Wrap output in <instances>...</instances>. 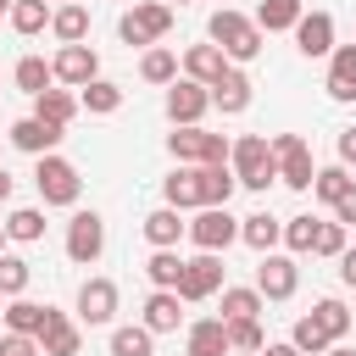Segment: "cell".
Masks as SVG:
<instances>
[{"mask_svg":"<svg viewBox=\"0 0 356 356\" xmlns=\"http://www.w3.org/2000/svg\"><path fill=\"white\" fill-rule=\"evenodd\" d=\"M206 39L228 56V67H245V61H256L261 56V28H256V17H239V11H211V22H206Z\"/></svg>","mask_w":356,"mask_h":356,"instance_id":"cell-1","label":"cell"},{"mask_svg":"<svg viewBox=\"0 0 356 356\" xmlns=\"http://www.w3.org/2000/svg\"><path fill=\"white\" fill-rule=\"evenodd\" d=\"M228 167H234L239 189H256V195H261V189L278 178L273 139H261V134H239V139H234V150H228Z\"/></svg>","mask_w":356,"mask_h":356,"instance_id":"cell-2","label":"cell"},{"mask_svg":"<svg viewBox=\"0 0 356 356\" xmlns=\"http://www.w3.org/2000/svg\"><path fill=\"white\" fill-rule=\"evenodd\" d=\"M167 28H172V6H167V0H134V6L122 11V22H117L122 44H145V50H150Z\"/></svg>","mask_w":356,"mask_h":356,"instance_id":"cell-3","label":"cell"},{"mask_svg":"<svg viewBox=\"0 0 356 356\" xmlns=\"http://www.w3.org/2000/svg\"><path fill=\"white\" fill-rule=\"evenodd\" d=\"M33 184H39V200L44 206H78V189H83V178H78V167L67 156H39Z\"/></svg>","mask_w":356,"mask_h":356,"instance_id":"cell-4","label":"cell"},{"mask_svg":"<svg viewBox=\"0 0 356 356\" xmlns=\"http://www.w3.org/2000/svg\"><path fill=\"white\" fill-rule=\"evenodd\" d=\"M167 150H172L178 161H189V167H211V161H228L234 145H228L222 134H206V128L195 122V128H172V134H167Z\"/></svg>","mask_w":356,"mask_h":356,"instance_id":"cell-5","label":"cell"},{"mask_svg":"<svg viewBox=\"0 0 356 356\" xmlns=\"http://www.w3.org/2000/svg\"><path fill=\"white\" fill-rule=\"evenodd\" d=\"M273 161H278V184H289L300 195L317 184V167H312V150L300 134H273Z\"/></svg>","mask_w":356,"mask_h":356,"instance_id":"cell-6","label":"cell"},{"mask_svg":"<svg viewBox=\"0 0 356 356\" xmlns=\"http://www.w3.org/2000/svg\"><path fill=\"white\" fill-rule=\"evenodd\" d=\"M189 239L217 256V250H228V245L239 239V217H228V206H200L195 222H189Z\"/></svg>","mask_w":356,"mask_h":356,"instance_id":"cell-7","label":"cell"},{"mask_svg":"<svg viewBox=\"0 0 356 356\" xmlns=\"http://www.w3.org/2000/svg\"><path fill=\"white\" fill-rule=\"evenodd\" d=\"M206 111H211V89L206 83H195V78L167 83V117H172V128H195Z\"/></svg>","mask_w":356,"mask_h":356,"instance_id":"cell-8","label":"cell"},{"mask_svg":"<svg viewBox=\"0 0 356 356\" xmlns=\"http://www.w3.org/2000/svg\"><path fill=\"white\" fill-rule=\"evenodd\" d=\"M100 250H106V222H100V211H72V222H67V256H72L78 267H89V261H100Z\"/></svg>","mask_w":356,"mask_h":356,"instance_id":"cell-9","label":"cell"},{"mask_svg":"<svg viewBox=\"0 0 356 356\" xmlns=\"http://www.w3.org/2000/svg\"><path fill=\"white\" fill-rule=\"evenodd\" d=\"M50 72H56V83L83 89V83H95V78H100V56H95L89 44H61V50H56V61H50Z\"/></svg>","mask_w":356,"mask_h":356,"instance_id":"cell-10","label":"cell"},{"mask_svg":"<svg viewBox=\"0 0 356 356\" xmlns=\"http://www.w3.org/2000/svg\"><path fill=\"white\" fill-rule=\"evenodd\" d=\"M217 289H228V284H222V261H217L211 250H200L195 261H184L178 300H206V295H217Z\"/></svg>","mask_w":356,"mask_h":356,"instance_id":"cell-11","label":"cell"},{"mask_svg":"<svg viewBox=\"0 0 356 356\" xmlns=\"http://www.w3.org/2000/svg\"><path fill=\"white\" fill-rule=\"evenodd\" d=\"M295 284H300V267H295V256H261V267H256V289H261V300H289L295 295Z\"/></svg>","mask_w":356,"mask_h":356,"instance_id":"cell-12","label":"cell"},{"mask_svg":"<svg viewBox=\"0 0 356 356\" xmlns=\"http://www.w3.org/2000/svg\"><path fill=\"white\" fill-rule=\"evenodd\" d=\"M295 50H300L306 61L334 56V17H328V11H306V17L295 22Z\"/></svg>","mask_w":356,"mask_h":356,"instance_id":"cell-13","label":"cell"},{"mask_svg":"<svg viewBox=\"0 0 356 356\" xmlns=\"http://www.w3.org/2000/svg\"><path fill=\"white\" fill-rule=\"evenodd\" d=\"M78 317H83L89 328L111 323V317H117V284H111V278H83V289H78Z\"/></svg>","mask_w":356,"mask_h":356,"instance_id":"cell-14","label":"cell"},{"mask_svg":"<svg viewBox=\"0 0 356 356\" xmlns=\"http://www.w3.org/2000/svg\"><path fill=\"white\" fill-rule=\"evenodd\" d=\"M11 145H17L22 156H56L61 128H56V122H39V117H22V122H11Z\"/></svg>","mask_w":356,"mask_h":356,"instance_id":"cell-15","label":"cell"},{"mask_svg":"<svg viewBox=\"0 0 356 356\" xmlns=\"http://www.w3.org/2000/svg\"><path fill=\"white\" fill-rule=\"evenodd\" d=\"M328 100H356V44H334V56H328Z\"/></svg>","mask_w":356,"mask_h":356,"instance_id":"cell-16","label":"cell"},{"mask_svg":"<svg viewBox=\"0 0 356 356\" xmlns=\"http://www.w3.org/2000/svg\"><path fill=\"white\" fill-rule=\"evenodd\" d=\"M184 234H189V222H184V211H172V206H156V211L145 217V239H150V250H178Z\"/></svg>","mask_w":356,"mask_h":356,"instance_id":"cell-17","label":"cell"},{"mask_svg":"<svg viewBox=\"0 0 356 356\" xmlns=\"http://www.w3.org/2000/svg\"><path fill=\"white\" fill-rule=\"evenodd\" d=\"M39 350H44V356H78V350H83L78 323H72L67 312H50V323H44V334H39Z\"/></svg>","mask_w":356,"mask_h":356,"instance_id":"cell-18","label":"cell"},{"mask_svg":"<svg viewBox=\"0 0 356 356\" xmlns=\"http://www.w3.org/2000/svg\"><path fill=\"white\" fill-rule=\"evenodd\" d=\"M184 356H228V323H222V317H200V323H189Z\"/></svg>","mask_w":356,"mask_h":356,"instance_id":"cell-19","label":"cell"},{"mask_svg":"<svg viewBox=\"0 0 356 356\" xmlns=\"http://www.w3.org/2000/svg\"><path fill=\"white\" fill-rule=\"evenodd\" d=\"M222 72H228V56H222L217 44H189V50H184V78H195V83L211 89Z\"/></svg>","mask_w":356,"mask_h":356,"instance_id":"cell-20","label":"cell"},{"mask_svg":"<svg viewBox=\"0 0 356 356\" xmlns=\"http://www.w3.org/2000/svg\"><path fill=\"white\" fill-rule=\"evenodd\" d=\"M211 106H217L222 117H239V111L250 106V78H245L239 67H228V72L211 83Z\"/></svg>","mask_w":356,"mask_h":356,"instance_id":"cell-21","label":"cell"},{"mask_svg":"<svg viewBox=\"0 0 356 356\" xmlns=\"http://www.w3.org/2000/svg\"><path fill=\"white\" fill-rule=\"evenodd\" d=\"M195 178H200V206H228V195L239 189V178H234V167H228V161L195 167Z\"/></svg>","mask_w":356,"mask_h":356,"instance_id":"cell-22","label":"cell"},{"mask_svg":"<svg viewBox=\"0 0 356 356\" xmlns=\"http://www.w3.org/2000/svg\"><path fill=\"white\" fill-rule=\"evenodd\" d=\"M239 239H245L250 250H261V256H267V250H273V245L284 239V222H278L273 211H250V217L239 222Z\"/></svg>","mask_w":356,"mask_h":356,"instance_id":"cell-23","label":"cell"},{"mask_svg":"<svg viewBox=\"0 0 356 356\" xmlns=\"http://www.w3.org/2000/svg\"><path fill=\"white\" fill-rule=\"evenodd\" d=\"M184 323V312H178V289H156L150 300H145V328L150 334H172Z\"/></svg>","mask_w":356,"mask_h":356,"instance_id":"cell-24","label":"cell"},{"mask_svg":"<svg viewBox=\"0 0 356 356\" xmlns=\"http://www.w3.org/2000/svg\"><path fill=\"white\" fill-rule=\"evenodd\" d=\"M50 312L56 306H39V300H11L6 306V334H44V323H50Z\"/></svg>","mask_w":356,"mask_h":356,"instance_id":"cell-25","label":"cell"},{"mask_svg":"<svg viewBox=\"0 0 356 356\" xmlns=\"http://www.w3.org/2000/svg\"><path fill=\"white\" fill-rule=\"evenodd\" d=\"M33 117H39V122H56V128H67V122L78 117V95H72V89H44V95L33 100Z\"/></svg>","mask_w":356,"mask_h":356,"instance_id":"cell-26","label":"cell"},{"mask_svg":"<svg viewBox=\"0 0 356 356\" xmlns=\"http://www.w3.org/2000/svg\"><path fill=\"white\" fill-rule=\"evenodd\" d=\"M306 317H312V323L328 334V345H339V339L350 334V306H345V300H334V295H328V300H317Z\"/></svg>","mask_w":356,"mask_h":356,"instance_id":"cell-27","label":"cell"},{"mask_svg":"<svg viewBox=\"0 0 356 356\" xmlns=\"http://www.w3.org/2000/svg\"><path fill=\"white\" fill-rule=\"evenodd\" d=\"M300 17H306L300 0H261V6H256V28H261V33H284V28H295Z\"/></svg>","mask_w":356,"mask_h":356,"instance_id":"cell-28","label":"cell"},{"mask_svg":"<svg viewBox=\"0 0 356 356\" xmlns=\"http://www.w3.org/2000/svg\"><path fill=\"white\" fill-rule=\"evenodd\" d=\"M50 33L61 39V44H83L89 39V11L72 0V6H56V17H50Z\"/></svg>","mask_w":356,"mask_h":356,"instance_id":"cell-29","label":"cell"},{"mask_svg":"<svg viewBox=\"0 0 356 356\" xmlns=\"http://www.w3.org/2000/svg\"><path fill=\"white\" fill-rule=\"evenodd\" d=\"M11 83L22 89V95H44V89H56V72H50V61H39V56H22L17 61V72H11Z\"/></svg>","mask_w":356,"mask_h":356,"instance_id":"cell-30","label":"cell"},{"mask_svg":"<svg viewBox=\"0 0 356 356\" xmlns=\"http://www.w3.org/2000/svg\"><path fill=\"white\" fill-rule=\"evenodd\" d=\"M161 195H167L172 211H189V206L200 211V178H195V167H178V172L161 184Z\"/></svg>","mask_w":356,"mask_h":356,"instance_id":"cell-31","label":"cell"},{"mask_svg":"<svg viewBox=\"0 0 356 356\" xmlns=\"http://www.w3.org/2000/svg\"><path fill=\"white\" fill-rule=\"evenodd\" d=\"M6 239H17V245H39V239H44V211H39V206H17V211L6 217Z\"/></svg>","mask_w":356,"mask_h":356,"instance_id":"cell-32","label":"cell"},{"mask_svg":"<svg viewBox=\"0 0 356 356\" xmlns=\"http://www.w3.org/2000/svg\"><path fill=\"white\" fill-rule=\"evenodd\" d=\"M50 17H56V11H50V0H17V6H11V28H17L22 39L44 33V28H50Z\"/></svg>","mask_w":356,"mask_h":356,"instance_id":"cell-33","label":"cell"},{"mask_svg":"<svg viewBox=\"0 0 356 356\" xmlns=\"http://www.w3.org/2000/svg\"><path fill=\"white\" fill-rule=\"evenodd\" d=\"M156 350V334L145 328V323H122V328H111V356H150Z\"/></svg>","mask_w":356,"mask_h":356,"instance_id":"cell-34","label":"cell"},{"mask_svg":"<svg viewBox=\"0 0 356 356\" xmlns=\"http://www.w3.org/2000/svg\"><path fill=\"white\" fill-rule=\"evenodd\" d=\"M139 78H145V83H178V56L161 50V44H150V50L139 56Z\"/></svg>","mask_w":356,"mask_h":356,"instance_id":"cell-35","label":"cell"},{"mask_svg":"<svg viewBox=\"0 0 356 356\" xmlns=\"http://www.w3.org/2000/svg\"><path fill=\"white\" fill-rule=\"evenodd\" d=\"M78 106H83V111H95V117H111V111L122 106V89H117L111 78H95V83H83Z\"/></svg>","mask_w":356,"mask_h":356,"instance_id":"cell-36","label":"cell"},{"mask_svg":"<svg viewBox=\"0 0 356 356\" xmlns=\"http://www.w3.org/2000/svg\"><path fill=\"white\" fill-rule=\"evenodd\" d=\"M145 278H150L156 289H178V278H184V256H178V250H150Z\"/></svg>","mask_w":356,"mask_h":356,"instance_id":"cell-37","label":"cell"},{"mask_svg":"<svg viewBox=\"0 0 356 356\" xmlns=\"http://www.w3.org/2000/svg\"><path fill=\"white\" fill-rule=\"evenodd\" d=\"M245 317H261V289H222V323H245Z\"/></svg>","mask_w":356,"mask_h":356,"instance_id":"cell-38","label":"cell"},{"mask_svg":"<svg viewBox=\"0 0 356 356\" xmlns=\"http://www.w3.org/2000/svg\"><path fill=\"white\" fill-rule=\"evenodd\" d=\"M350 184H356V178H350V167H317V184H312V189H317V200H323V206H339Z\"/></svg>","mask_w":356,"mask_h":356,"instance_id":"cell-39","label":"cell"},{"mask_svg":"<svg viewBox=\"0 0 356 356\" xmlns=\"http://www.w3.org/2000/svg\"><path fill=\"white\" fill-rule=\"evenodd\" d=\"M284 245H289L295 256H306V250L317 245V217H312V211H300V217H289V222H284Z\"/></svg>","mask_w":356,"mask_h":356,"instance_id":"cell-40","label":"cell"},{"mask_svg":"<svg viewBox=\"0 0 356 356\" xmlns=\"http://www.w3.org/2000/svg\"><path fill=\"white\" fill-rule=\"evenodd\" d=\"M228 350H250V356H261V350H267V334H261V323H256V317H245V323H228Z\"/></svg>","mask_w":356,"mask_h":356,"instance_id":"cell-41","label":"cell"},{"mask_svg":"<svg viewBox=\"0 0 356 356\" xmlns=\"http://www.w3.org/2000/svg\"><path fill=\"white\" fill-rule=\"evenodd\" d=\"M289 345H295L300 356H323V350H328V334H323L312 317H295V328H289Z\"/></svg>","mask_w":356,"mask_h":356,"instance_id":"cell-42","label":"cell"},{"mask_svg":"<svg viewBox=\"0 0 356 356\" xmlns=\"http://www.w3.org/2000/svg\"><path fill=\"white\" fill-rule=\"evenodd\" d=\"M312 256H345V222H317V245H312Z\"/></svg>","mask_w":356,"mask_h":356,"instance_id":"cell-43","label":"cell"},{"mask_svg":"<svg viewBox=\"0 0 356 356\" xmlns=\"http://www.w3.org/2000/svg\"><path fill=\"white\" fill-rule=\"evenodd\" d=\"M28 289V261L22 256H0V295H22Z\"/></svg>","mask_w":356,"mask_h":356,"instance_id":"cell-44","label":"cell"},{"mask_svg":"<svg viewBox=\"0 0 356 356\" xmlns=\"http://www.w3.org/2000/svg\"><path fill=\"white\" fill-rule=\"evenodd\" d=\"M0 356H44L33 334H0Z\"/></svg>","mask_w":356,"mask_h":356,"instance_id":"cell-45","label":"cell"},{"mask_svg":"<svg viewBox=\"0 0 356 356\" xmlns=\"http://www.w3.org/2000/svg\"><path fill=\"white\" fill-rule=\"evenodd\" d=\"M339 167H356V122L339 128Z\"/></svg>","mask_w":356,"mask_h":356,"instance_id":"cell-46","label":"cell"},{"mask_svg":"<svg viewBox=\"0 0 356 356\" xmlns=\"http://www.w3.org/2000/svg\"><path fill=\"white\" fill-rule=\"evenodd\" d=\"M334 222H356V184L345 189V200L334 206Z\"/></svg>","mask_w":356,"mask_h":356,"instance_id":"cell-47","label":"cell"},{"mask_svg":"<svg viewBox=\"0 0 356 356\" xmlns=\"http://www.w3.org/2000/svg\"><path fill=\"white\" fill-rule=\"evenodd\" d=\"M339 278H345V289H356V245H345V256H339Z\"/></svg>","mask_w":356,"mask_h":356,"instance_id":"cell-48","label":"cell"},{"mask_svg":"<svg viewBox=\"0 0 356 356\" xmlns=\"http://www.w3.org/2000/svg\"><path fill=\"white\" fill-rule=\"evenodd\" d=\"M261 356H300V350H295V345H289V339H284V345H267V350H261Z\"/></svg>","mask_w":356,"mask_h":356,"instance_id":"cell-49","label":"cell"},{"mask_svg":"<svg viewBox=\"0 0 356 356\" xmlns=\"http://www.w3.org/2000/svg\"><path fill=\"white\" fill-rule=\"evenodd\" d=\"M0 200H11V172L0 167Z\"/></svg>","mask_w":356,"mask_h":356,"instance_id":"cell-50","label":"cell"},{"mask_svg":"<svg viewBox=\"0 0 356 356\" xmlns=\"http://www.w3.org/2000/svg\"><path fill=\"white\" fill-rule=\"evenodd\" d=\"M323 356H356V350H350V345H328Z\"/></svg>","mask_w":356,"mask_h":356,"instance_id":"cell-51","label":"cell"},{"mask_svg":"<svg viewBox=\"0 0 356 356\" xmlns=\"http://www.w3.org/2000/svg\"><path fill=\"white\" fill-rule=\"evenodd\" d=\"M11 6H17V0H0V17H11Z\"/></svg>","mask_w":356,"mask_h":356,"instance_id":"cell-52","label":"cell"},{"mask_svg":"<svg viewBox=\"0 0 356 356\" xmlns=\"http://www.w3.org/2000/svg\"><path fill=\"white\" fill-rule=\"evenodd\" d=\"M0 239H6V222H0ZM0 256H6V250H0Z\"/></svg>","mask_w":356,"mask_h":356,"instance_id":"cell-53","label":"cell"},{"mask_svg":"<svg viewBox=\"0 0 356 356\" xmlns=\"http://www.w3.org/2000/svg\"><path fill=\"white\" fill-rule=\"evenodd\" d=\"M167 6H189V0H167Z\"/></svg>","mask_w":356,"mask_h":356,"instance_id":"cell-54","label":"cell"},{"mask_svg":"<svg viewBox=\"0 0 356 356\" xmlns=\"http://www.w3.org/2000/svg\"><path fill=\"white\" fill-rule=\"evenodd\" d=\"M61 6H72V0H61Z\"/></svg>","mask_w":356,"mask_h":356,"instance_id":"cell-55","label":"cell"}]
</instances>
